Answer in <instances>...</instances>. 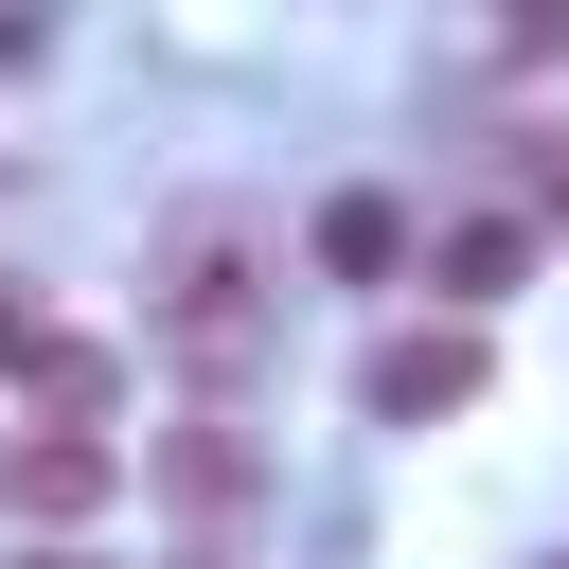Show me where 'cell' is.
<instances>
[{
    "mask_svg": "<svg viewBox=\"0 0 569 569\" xmlns=\"http://www.w3.org/2000/svg\"><path fill=\"white\" fill-rule=\"evenodd\" d=\"M142 320L231 391L249 356H267V249H249V213H178L160 231V284H142Z\"/></svg>",
    "mask_w": 569,
    "mask_h": 569,
    "instance_id": "6da1fadb",
    "label": "cell"
},
{
    "mask_svg": "<svg viewBox=\"0 0 569 569\" xmlns=\"http://www.w3.org/2000/svg\"><path fill=\"white\" fill-rule=\"evenodd\" d=\"M356 409H373V427H445V409H480V320H427V338H373Z\"/></svg>",
    "mask_w": 569,
    "mask_h": 569,
    "instance_id": "7a4b0ae2",
    "label": "cell"
},
{
    "mask_svg": "<svg viewBox=\"0 0 569 569\" xmlns=\"http://www.w3.org/2000/svg\"><path fill=\"white\" fill-rule=\"evenodd\" d=\"M107 480H124V445H107V427H36V445L0 462V498H18L36 533H71V516H107Z\"/></svg>",
    "mask_w": 569,
    "mask_h": 569,
    "instance_id": "3957f363",
    "label": "cell"
},
{
    "mask_svg": "<svg viewBox=\"0 0 569 569\" xmlns=\"http://www.w3.org/2000/svg\"><path fill=\"white\" fill-rule=\"evenodd\" d=\"M160 498H178V516H249V498H267V445H249L231 409H196V427H160Z\"/></svg>",
    "mask_w": 569,
    "mask_h": 569,
    "instance_id": "277c9868",
    "label": "cell"
},
{
    "mask_svg": "<svg viewBox=\"0 0 569 569\" xmlns=\"http://www.w3.org/2000/svg\"><path fill=\"white\" fill-rule=\"evenodd\" d=\"M320 267H338V284L409 267V213H391V196H338V213H320Z\"/></svg>",
    "mask_w": 569,
    "mask_h": 569,
    "instance_id": "5b68a950",
    "label": "cell"
},
{
    "mask_svg": "<svg viewBox=\"0 0 569 569\" xmlns=\"http://www.w3.org/2000/svg\"><path fill=\"white\" fill-rule=\"evenodd\" d=\"M516 267H533V231H516V213H462V231H445V284H462V302H498Z\"/></svg>",
    "mask_w": 569,
    "mask_h": 569,
    "instance_id": "8992f818",
    "label": "cell"
},
{
    "mask_svg": "<svg viewBox=\"0 0 569 569\" xmlns=\"http://www.w3.org/2000/svg\"><path fill=\"white\" fill-rule=\"evenodd\" d=\"M0 373H53V338H36V302L0 284Z\"/></svg>",
    "mask_w": 569,
    "mask_h": 569,
    "instance_id": "52a82bcc",
    "label": "cell"
},
{
    "mask_svg": "<svg viewBox=\"0 0 569 569\" xmlns=\"http://www.w3.org/2000/svg\"><path fill=\"white\" fill-rule=\"evenodd\" d=\"M53 569H71V551H53Z\"/></svg>",
    "mask_w": 569,
    "mask_h": 569,
    "instance_id": "ba28073f",
    "label": "cell"
}]
</instances>
